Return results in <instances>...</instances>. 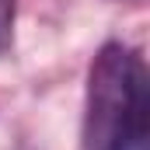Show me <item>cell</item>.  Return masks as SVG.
I'll return each instance as SVG.
<instances>
[{
	"label": "cell",
	"mask_w": 150,
	"mask_h": 150,
	"mask_svg": "<svg viewBox=\"0 0 150 150\" xmlns=\"http://www.w3.org/2000/svg\"><path fill=\"white\" fill-rule=\"evenodd\" d=\"M84 150H150V80L136 49L105 42L87 70Z\"/></svg>",
	"instance_id": "cell-1"
},
{
	"label": "cell",
	"mask_w": 150,
	"mask_h": 150,
	"mask_svg": "<svg viewBox=\"0 0 150 150\" xmlns=\"http://www.w3.org/2000/svg\"><path fill=\"white\" fill-rule=\"evenodd\" d=\"M14 11H18V0H0V56L11 49V38H14Z\"/></svg>",
	"instance_id": "cell-2"
}]
</instances>
